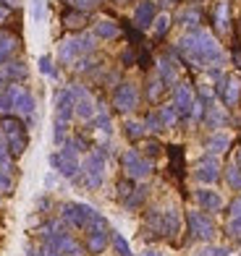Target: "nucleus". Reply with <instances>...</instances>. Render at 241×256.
<instances>
[{
  "instance_id": "25",
  "label": "nucleus",
  "mask_w": 241,
  "mask_h": 256,
  "mask_svg": "<svg viewBox=\"0 0 241 256\" xmlns=\"http://www.w3.org/2000/svg\"><path fill=\"white\" fill-rule=\"evenodd\" d=\"M207 128H212V131H220V128L228 126V112L225 108H217V104H207V112H204V120H202Z\"/></svg>"
},
{
  "instance_id": "41",
  "label": "nucleus",
  "mask_w": 241,
  "mask_h": 256,
  "mask_svg": "<svg viewBox=\"0 0 241 256\" xmlns=\"http://www.w3.org/2000/svg\"><path fill=\"white\" fill-rule=\"evenodd\" d=\"M76 10H84V14H89V10H95L97 6H102L105 0H68Z\"/></svg>"
},
{
  "instance_id": "26",
  "label": "nucleus",
  "mask_w": 241,
  "mask_h": 256,
  "mask_svg": "<svg viewBox=\"0 0 241 256\" xmlns=\"http://www.w3.org/2000/svg\"><path fill=\"white\" fill-rule=\"evenodd\" d=\"M92 128L102 136V138H110L113 134V120H110V112L102 108V104H97V115L92 118Z\"/></svg>"
},
{
  "instance_id": "8",
  "label": "nucleus",
  "mask_w": 241,
  "mask_h": 256,
  "mask_svg": "<svg viewBox=\"0 0 241 256\" xmlns=\"http://www.w3.org/2000/svg\"><path fill=\"white\" fill-rule=\"evenodd\" d=\"M110 236H113V230H110L108 217L97 214L95 220H92V225L84 230V248H87V254L100 256L102 251L110 246Z\"/></svg>"
},
{
  "instance_id": "33",
  "label": "nucleus",
  "mask_w": 241,
  "mask_h": 256,
  "mask_svg": "<svg viewBox=\"0 0 241 256\" xmlns=\"http://www.w3.org/2000/svg\"><path fill=\"white\" fill-rule=\"evenodd\" d=\"M165 89H168V86H165V81L157 76V71L150 74V78H147V100H150V102H157L160 97H163Z\"/></svg>"
},
{
  "instance_id": "45",
  "label": "nucleus",
  "mask_w": 241,
  "mask_h": 256,
  "mask_svg": "<svg viewBox=\"0 0 241 256\" xmlns=\"http://www.w3.org/2000/svg\"><path fill=\"white\" fill-rule=\"evenodd\" d=\"M11 115V102H8V94L6 92H0V120L8 118Z\"/></svg>"
},
{
  "instance_id": "28",
  "label": "nucleus",
  "mask_w": 241,
  "mask_h": 256,
  "mask_svg": "<svg viewBox=\"0 0 241 256\" xmlns=\"http://www.w3.org/2000/svg\"><path fill=\"white\" fill-rule=\"evenodd\" d=\"M215 29H217V34L231 32V6H228L225 0H220L215 8Z\"/></svg>"
},
{
  "instance_id": "24",
  "label": "nucleus",
  "mask_w": 241,
  "mask_h": 256,
  "mask_svg": "<svg viewBox=\"0 0 241 256\" xmlns=\"http://www.w3.org/2000/svg\"><path fill=\"white\" fill-rule=\"evenodd\" d=\"M92 34H95L97 40L110 42V40H118L121 37V26L113 18H97L95 24H92Z\"/></svg>"
},
{
  "instance_id": "27",
  "label": "nucleus",
  "mask_w": 241,
  "mask_h": 256,
  "mask_svg": "<svg viewBox=\"0 0 241 256\" xmlns=\"http://www.w3.org/2000/svg\"><path fill=\"white\" fill-rule=\"evenodd\" d=\"M155 112H157L160 123H163V131H168V128H176V123L181 120V115H178V110H176V104H173V102L160 104Z\"/></svg>"
},
{
  "instance_id": "3",
  "label": "nucleus",
  "mask_w": 241,
  "mask_h": 256,
  "mask_svg": "<svg viewBox=\"0 0 241 256\" xmlns=\"http://www.w3.org/2000/svg\"><path fill=\"white\" fill-rule=\"evenodd\" d=\"M97 48V37L92 32H74L58 42V60L63 66H74L84 55H92Z\"/></svg>"
},
{
  "instance_id": "13",
  "label": "nucleus",
  "mask_w": 241,
  "mask_h": 256,
  "mask_svg": "<svg viewBox=\"0 0 241 256\" xmlns=\"http://www.w3.org/2000/svg\"><path fill=\"white\" fill-rule=\"evenodd\" d=\"M113 108L121 115H131L139 108V86L134 81H121L116 86V92H113Z\"/></svg>"
},
{
  "instance_id": "9",
  "label": "nucleus",
  "mask_w": 241,
  "mask_h": 256,
  "mask_svg": "<svg viewBox=\"0 0 241 256\" xmlns=\"http://www.w3.org/2000/svg\"><path fill=\"white\" fill-rule=\"evenodd\" d=\"M100 212L92 204H84V202H66L61 206V220L68 225V228H74V230H87L92 225V220H95Z\"/></svg>"
},
{
  "instance_id": "53",
  "label": "nucleus",
  "mask_w": 241,
  "mask_h": 256,
  "mask_svg": "<svg viewBox=\"0 0 241 256\" xmlns=\"http://www.w3.org/2000/svg\"><path fill=\"white\" fill-rule=\"evenodd\" d=\"M113 3H118V6H126V3H129V0H113Z\"/></svg>"
},
{
  "instance_id": "7",
  "label": "nucleus",
  "mask_w": 241,
  "mask_h": 256,
  "mask_svg": "<svg viewBox=\"0 0 241 256\" xmlns=\"http://www.w3.org/2000/svg\"><path fill=\"white\" fill-rule=\"evenodd\" d=\"M6 94H8V102H11V115H16L24 123H34L37 118V100L34 94L24 86V84H8L6 86Z\"/></svg>"
},
{
  "instance_id": "42",
  "label": "nucleus",
  "mask_w": 241,
  "mask_h": 256,
  "mask_svg": "<svg viewBox=\"0 0 241 256\" xmlns=\"http://www.w3.org/2000/svg\"><path fill=\"white\" fill-rule=\"evenodd\" d=\"M144 128H147V134H160V131H163V123H160L157 112L147 115V118H144Z\"/></svg>"
},
{
  "instance_id": "52",
  "label": "nucleus",
  "mask_w": 241,
  "mask_h": 256,
  "mask_svg": "<svg viewBox=\"0 0 241 256\" xmlns=\"http://www.w3.org/2000/svg\"><path fill=\"white\" fill-rule=\"evenodd\" d=\"M139 256H165V254H160V251H144V254H139Z\"/></svg>"
},
{
  "instance_id": "15",
  "label": "nucleus",
  "mask_w": 241,
  "mask_h": 256,
  "mask_svg": "<svg viewBox=\"0 0 241 256\" xmlns=\"http://www.w3.org/2000/svg\"><path fill=\"white\" fill-rule=\"evenodd\" d=\"M71 120H74V94L68 86H61L53 100V123L71 126Z\"/></svg>"
},
{
  "instance_id": "12",
  "label": "nucleus",
  "mask_w": 241,
  "mask_h": 256,
  "mask_svg": "<svg viewBox=\"0 0 241 256\" xmlns=\"http://www.w3.org/2000/svg\"><path fill=\"white\" fill-rule=\"evenodd\" d=\"M186 225L194 240H202V243H210L215 238V220L210 217V212H202V209H191L186 214Z\"/></svg>"
},
{
  "instance_id": "40",
  "label": "nucleus",
  "mask_w": 241,
  "mask_h": 256,
  "mask_svg": "<svg viewBox=\"0 0 241 256\" xmlns=\"http://www.w3.org/2000/svg\"><path fill=\"white\" fill-rule=\"evenodd\" d=\"M225 232H228V236H231L233 240H241V214H233V217H228Z\"/></svg>"
},
{
  "instance_id": "16",
  "label": "nucleus",
  "mask_w": 241,
  "mask_h": 256,
  "mask_svg": "<svg viewBox=\"0 0 241 256\" xmlns=\"http://www.w3.org/2000/svg\"><path fill=\"white\" fill-rule=\"evenodd\" d=\"M194 180L197 183H202V186H212V183H217L220 180V176H223V165H220V160L217 157H210V154H204L197 165H194Z\"/></svg>"
},
{
  "instance_id": "1",
  "label": "nucleus",
  "mask_w": 241,
  "mask_h": 256,
  "mask_svg": "<svg viewBox=\"0 0 241 256\" xmlns=\"http://www.w3.org/2000/svg\"><path fill=\"white\" fill-rule=\"evenodd\" d=\"M176 52L197 71H210V68H217V66L223 68L225 63V52L217 37L210 29H202V26L183 32L181 40L176 42Z\"/></svg>"
},
{
  "instance_id": "4",
  "label": "nucleus",
  "mask_w": 241,
  "mask_h": 256,
  "mask_svg": "<svg viewBox=\"0 0 241 256\" xmlns=\"http://www.w3.org/2000/svg\"><path fill=\"white\" fill-rule=\"evenodd\" d=\"M79 178H82L84 186L92 191L102 188V183L108 178V146L105 144H100V146L87 152V157L82 160V176Z\"/></svg>"
},
{
  "instance_id": "35",
  "label": "nucleus",
  "mask_w": 241,
  "mask_h": 256,
  "mask_svg": "<svg viewBox=\"0 0 241 256\" xmlns=\"http://www.w3.org/2000/svg\"><path fill=\"white\" fill-rule=\"evenodd\" d=\"M110 246H113V254H116V256H134L131 243L126 240L121 232H113V236H110Z\"/></svg>"
},
{
  "instance_id": "37",
  "label": "nucleus",
  "mask_w": 241,
  "mask_h": 256,
  "mask_svg": "<svg viewBox=\"0 0 241 256\" xmlns=\"http://www.w3.org/2000/svg\"><path fill=\"white\" fill-rule=\"evenodd\" d=\"M223 176H225V183L231 186L233 191H241V170L233 165V162H231V165H228V168L223 170Z\"/></svg>"
},
{
  "instance_id": "11",
  "label": "nucleus",
  "mask_w": 241,
  "mask_h": 256,
  "mask_svg": "<svg viewBox=\"0 0 241 256\" xmlns=\"http://www.w3.org/2000/svg\"><path fill=\"white\" fill-rule=\"evenodd\" d=\"M68 89H71L74 94V118L82 120V123H92V118L97 115V100L92 97V92L82 84H68Z\"/></svg>"
},
{
  "instance_id": "21",
  "label": "nucleus",
  "mask_w": 241,
  "mask_h": 256,
  "mask_svg": "<svg viewBox=\"0 0 241 256\" xmlns=\"http://www.w3.org/2000/svg\"><path fill=\"white\" fill-rule=\"evenodd\" d=\"M155 16H157V3L155 0H142V3H136V8H134V26L136 29H150Z\"/></svg>"
},
{
  "instance_id": "43",
  "label": "nucleus",
  "mask_w": 241,
  "mask_h": 256,
  "mask_svg": "<svg viewBox=\"0 0 241 256\" xmlns=\"http://www.w3.org/2000/svg\"><path fill=\"white\" fill-rule=\"evenodd\" d=\"M144 196H147V188H136V191H131L129 196H126V209H134V206H139Z\"/></svg>"
},
{
  "instance_id": "10",
  "label": "nucleus",
  "mask_w": 241,
  "mask_h": 256,
  "mask_svg": "<svg viewBox=\"0 0 241 256\" xmlns=\"http://www.w3.org/2000/svg\"><path fill=\"white\" fill-rule=\"evenodd\" d=\"M121 168L129 180H147L152 176V162L147 160L139 149H126L121 154Z\"/></svg>"
},
{
  "instance_id": "36",
  "label": "nucleus",
  "mask_w": 241,
  "mask_h": 256,
  "mask_svg": "<svg viewBox=\"0 0 241 256\" xmlns=\"http://www.w3.org/2000/svg\"><path fill=\"white\" fill-rule=\"evenodd\" d=\"M37 66H40V74H42V76H48V78H58V68H55V60H53L50 55H40Z\"/></svg>"
},
{
  "instance_id": "51",
  "label": "nucleus",
  "mask_w": 241,
  "mask_h": 256,
  "mask_svg": "<svg viewBox=\"0 0 241 256\" xmlns=\"http://www.w3.org/2000/svg\"><path fill=\"white\" fill-rule=\"evenodd\" d=\"M6 86H8V81H6L3 74H0V92H6Z\"/></svg>"
},
{
  "instance_id": "38",
  "label": "nucleus",
  "mask_w": 241,
  "mask_h": 256,
  "mask_svg": "<svg viewBox=\"0 0 241 256\" xmlns=\"http://www.w3.org/2000/svg\"><path fill=\"white\" fill-rule=\"evenodd\" d=\"M204 112H207V104H204L202 100H194L191 110H189V120L191 123H202L204 120Z\"/></svg>"
},
{
  "instance_id": "31",
  "label": "nucleus",
  "mask_w": 241,
  "mask_h": 256,
  "mask_svg": "<svg viewBox=\"0 0 241 256\" xmlns=\"http://www.w3.org/2000/svg\"><path fill=\"white\" fill-rule=\"evenodd\" d=\"M123 134H126V138H131V142H142V138L147 136L144 120H136V118H126V120H123Z\"/></svg>"
},
{
  "instance_id": "50",
  "label": "nucleus",
  "mask_w": 241,
  "mask_h": 256,
  "mask_svg": "<svg viewBox=\"0 0 241 256\" xmlns=\"http://www.w3.org/2000/svg\"><path fill=\"white\" fill-rule=\"evenodd\" d=\"M233 165H236V168L241 170V146L236 149V154H233Z\"/></svg>"
},
{
  "instance_id": "39",
  "label": "nucleus",
  "mask_w": 241,
  "mask_h": 256,
  "mask_svg": "<svg viewBox=\"0 0 241 256\" xmlns=\"http://www.w3.org/2000/svg\"><path fill=\"white\" fill-rule=\"evenodd\" d=\"M215 97H217L215 86H210V84H199V86H197V100H202L204 104H212Z\"/></svg>"
},
{
  "instance_id": "17",
  "label": "nucleus",
  "mask_w": 241,
  "mask_h": 256,
  "mask_svg": "<svg viewBox=\"0 0 241 256\" xmlns=\"http://www.w3.org/2000/svg\"><path fill=\"white\" fill-rule=\"evenodd\" d=\"M194 100H197V92H194L191 84H186V81H178V84L173 86V100H170V102L176 104V110H178L181 118L189 120V110H191Z\"/></svg>"
},
{
  "instance_id": "49",
  "label": "nucleus",
  "mask_w": 241,
  "mask_h": 256,
  "mask_svg": "<svg viewBox=\"0 0 241 256\" xmlns=\"http://www.w3.org/2000/svg\"><path fill=\"white\" fill-rule=\"evenodd\" d=\"M0 3H6L11 10H14V8H19V6H21V0H0Z\"/></svg>"
},
{
  "instance_id": "23",
  "label": "nucleus",
  "mask_w": 241,
  "mask_h": 256,
  "mask_svg": "<svg viewBox=\"0 0 241 256\" xmlns=\"http://www.w3.org/2000/svg\"><path fill=\"white\" fill-rule=\"evenodd\" d=\"M220 100L225 108H236V104L241 102V78L238 76H228L225 84L220 89Z\"/></svg>"
},
{
  "instance_id": "20",
  "label": "nucleus",
  "mask_w": 241,
  "mask_h": 256,
  "mask_svg": "<svg viewBox=\"0 0 241 256\" xmlns=\"http://www.w3.org/2000/svg\"><path fill=\"white\" fill-rule=\"evenodd\" d=\"M228 149H231V134L228 131H212L207 136V142H204V154L217 157V160H220Z\"/></svg>"
},
{
  "instance_id": "47",
  "label": "nucleus",
  "mask_w": 241,
  "mask_h": 256,
  "mask_svg": "<svg viewBox=\"0 0 241 256\" xmlns=\"http://www.w3.org/2000/svg\"><path fill=\"white\" fill-rule=\"evenodd\" d=\"M134 191V180H126V183H121L118 186V199H126V196H129Z\"/></svg>"
},
{
  "instance_id": "6",
  "label": "nucleus",
  "mask_w": 241,
  "mask_h": 256,
  "mask_svg": "<svg viewBox=\"0 0 241 256\" xmlns=\"http://www.w3.org/2000/svg\"><path fill=\"white\" fill-rule=\"evenodd\" d=\"M0 136L6 138V146L14 160L24 157V152L29 149V128L27 123L16 118V115H8V118L0 120Z\"/></svg>"
},
{
  "instance_id": "14",
  "label": "nucleus",
  "mask_w": 241,
  "mask_h": 256,
  "mask_svg": "<svg viewBox=\"0 0 241 256\" xmlns=\"http://www.w3.org/2000/svg\"><path fill=\"white\" fill-rule=\"evenodd\" d=\"M42 243L53 246L61 256H84L87 254V248L71 236V232H68V228L61 230V232H53V236H48V238H42Z\"/></svg>"
},
{
  "instance_id": "5",
  "label": "nucleus",
  "mask_w": 241,
  "mask_h": 256,
  "mask_svg": "<svg viewBox=\"0 0 241 256\" xmlns=\"http://www.w3.org/2000/svg\"><path fill=\"white\" fill-rule=\"evenodd\" d=\"M48 160H50V168L66 180H79V176H82V152L74 144V138H68L58 152H53Z\"/></svg>"
},
{
  "instance_id": "48",
  "label": "nucleus",
  "mask_w": 241,
  "mask_h": 256,
  "mask_svg": "<svg viewBox=\"0 0 241 256\" xmlns=\"http://www.w3.org/2000/svg\"><path fill=\"white\" fill-rule=\"evenodd\" d=\"M8 18H11V8L6 3H0V26L8 24Z\"/></svg>"
},
{
  "instance_id": "32",
  "label": "nucleus",
  "mask_w": 241,
  "mask_h": 256,
  "mask_svg": "<svg viewBox=\"0 0 241 256\" xmlns=\"http://www.w3.org/2000/svg\"><path fill=\"white\" fill-rule=\"evenodd\" d=\"M178 21L186 29H197L202 24V14H199V8L197 6H186V8H181V14H178Z\"/></svg>"
},
{
  "instance_id": "2",
  "label": "nucleus",
  "mask_w": 241,
  "mask_h": 256,
  "mask_svg": "<svg viewBox=\"0 0 241 256\" xmlns=\"http://www.w3.org/2000/svg\"><path fill=\"white\" fill-rule=\"evenodd\" d=\"M144 228L155 238H176L181 232V209L173 204L163 209H150L144 217Z\"/></svg>"
},
{
  "instance_id": "22",
  "label": "nucleus",
  "mask_w": 241,
  "mask_h": 256,
  "mask_svg": "<svg viewBox=\"0 0 241 256\" xmlns=\"http://www.w3.org/2000/svg\"><path fill=\"white\" fill-rule=\"evenodd\" d=\"M157 76L165 81V86L173 89L178 84V66L173 55H160L157 58Z\"/></svg>"
},
{
  "instance_id": "29",
  "label": "nucleus",
  "mask_w": 241,
  "mask_h": 256,
  "mask_svg": "<svg viewBox=\"0 0 241 256\" xmlns=\"http://www.w3.org/2000/svg\"><path fill=\"white\" fill-rule=\"evenodd\" d=\"M16 50H19V37H14L8 32H0V63L11 60L16 55Z\"/></svg>"
},
{
  "instance_id": "30",
  "label": "nucleus",
  "mask_w": 241,
  "mask_h": 256,
  "mask_svg": "<svg viewBox=\"0 0 241 256\" xmlns=\"http://www.w3.org/2000/svg\"><path fill=\"white\" fill-rule=\"evenodd\" d=\"M170 26H173V16L168 14V10H160V14L155 16V21H152V37L155 40H163L165 34L170 32Z\"/></svg>"
},
{
  "instance_id": "54",
  "label": "nucleus",
  "mask_w": 241,
  "mask_h": 256,
  "mask_svg": "<svg viewBox=\"0 0 241 256\" xmlns=\"http://www.w3.org/2000/svg\"><path fill=\"white\" fill-rule=\"evenodd\" d=\"M170 3H176V0H165V6H170Z\"/></svg>"
},
{
  "instance_id": "46",
  "label": "nucleus",
  "mask_w": 241,
  "mask_h": 256,
  "mask_svg": "<svg viewBox=\"0 0 241 256\" xmlns=\"http://www.w3.org/2000/svg\"><path fill=\"white\" fill-rule=\"evenodd\" d=\"M204 256H231V251H228L225 246H210L207 251H202Z\"/></svg>"
},
{
  "instance_id": "34",
  "label": "nucleus",
  "mask_w": 241,
  "mask_h": 256,
  "mask_svg": "<svg viewBox=\"0 0 241 256\" xmlns=\"http://www.w3.org/2000/svg\"><path fill=\"white\" fill-rule=\"evenodd\" d=\"M87 21H89V16L84 14V10H76V8H74V10H68V14L63 16V26L79 32V29L87 26Z\"/></svg>"
},
{
  "instance_id": "19",
  "label": "nucleus",
  "mask_w": 241,
  "mask_h": 256,
  "mask_svg": "<svg viewBox=\"0 0 241 256\" xmlns=\"http://www.w3.org/2000/svg\"><path fill=\"white\" fill-rule=\"evenodd\" d=\"M0 74L6 76L8 84H24L29 78V66L24 60H19V58H11V60H6L0 66Z\"/></svg>"
},
{
  "instance_id": "55",
  "label": "nucleus",
  "mask_w": 241,
  "mask_h": 256,
  "mask_svg": "<svg viewBox=\"0 0 241 256\" xmlns=\"http://www.w3.org/2000/svg\"><path fill=\"white\" fill-rule=\"evenodd\" d=\"M194 256H204V254H194Z\"/></svg>"
},
{
  "instance_id": "18",
  "label": "nucleus",
  "mask_w": 241,
  "mask_h": 256,
  "mask_svg": "<svg viewBox=\"0 0 241 256\" xmlns=\"http://www.w3.org/2000/svg\"><path fill=\"white\" fill-rule=\"evenodd\" d=\"M194 202H197V206L202 209V212H220V209L225 206L223 194L210 188V186H202V188L194 191Z\"/></svg>"
},
{
  "instance_id": "44",
  "label": "nucleus",
  "mask_w": 241,
  "mask_h": 256,
  "mask_svg": "<svg viewBox=\"0 0 241 256\" xmlns=\"http://www.w3.org/2000/svg\"><path fill=\"white\" fill-rule=\"evenodd\" d=\"M32 18L37 21V24L45 18V0H32Z\"/></svg>"
}]
</instances>
